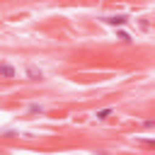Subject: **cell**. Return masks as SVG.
I'll use <instances>...</instances> for the list:
<instances>
[{"label":"cell","instance_id":"obj_6","mask_svg":"<svg viewBox=\"0 0 155 155\" xmlns=\"http://www.w3.org/2000/svg\"><path fill=\"white\" fill-rule=\"evenodd\" d=\"M119 39H121V41H131V36H128L126 31H119Z\"/></svg>","mask_w":155,"mask_h":155},{"label":"cell","instance_id":"obj_8","mask_svg":"<svg viewBox=\"0 0 155 155\" xmlns=\"http://www.w3.org/2000/svg\"><path fill=\"white\" fill-rule=\"evenodd\" d=\"M143 126H148V128H153V126H155V121H153V119H150V121H143Z\"/></svg>","mask_w":155,"mask_h":155},{"label":"cell","instance_id":"obj_3","mask_svg":"<svg viewBox=\"0 0 155 155\" xmlns=\"http://www.w3.org/2000/svg\"><path fill=\"white\" fill-rule=\"evenodd\" d=\"M27 75H31V80H39V78H41V70H34V68H27Z\"/></svg>","mask_w":155,"mask_h":155},{"label":"cell","instance_id":"obj_2","mask_svg":"<svg viewBox=\"0 0 155 155\" xmlns=\"http://www.w3.org/2000/svg\"><path fill=\"white\" fill-rule=\"evenodd\" d=\"M0 70H2V78H15V68H12L10 63H2Z\"/></svg>","mask_w":155,"mask_h":155},{"label":"cell","instance_id":"obj_1","mask_svg":"<svg viewBox=\"0 0 155 155\" xmlns=\"http://www.w3.org/2000/svg\"><path fill=\"white\" fill-rule=\"evenodd\" d=\"M104 24H111V27H124L128 22V15H111V17H102Z\"/></svg>","mask_w":155,"mask_h":155},{"label":"cell","instance_id":"obj_4","mask_svg":"<svg viewBox=\"0 0 155 155\" xmlns=\"http://www.w3.org/2000/svg\"><path fill=\"white\" fill-rule=\"evenodd\" d=\"M111 114V109H102V111H97V119H107Z\"/></svg>","mask_w":155,"mask_h":155},{"label":"cell","instance_id":"obj_5","mask_svg":"<svg viewBox=\"0 0 155 155\" xmlns=\"http://www.w3.org/2000/svg\"><path fill=\"white\" fill-rule=\"evenodd\" d=\"M29 111H31V114H41V111H44V107H36V104H31V107H29Z\"/></svg>","mask_w":155,"mask_h":155},{"label":"cell","instance_id":"obj_7","mask_svg":"<svg viewBox=\"0 0 155 155\" xmlns=\"http://www.w3.org/2000/svg\"><path fill=\"white\" fill-rule=\"evenodd\" d=\"M143 143L145 145H155V138H143Z\"/></svg>","mask_w":155,"mask_h":155}]
</instances>
